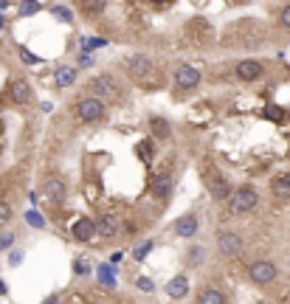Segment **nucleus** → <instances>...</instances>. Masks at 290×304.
<instances>
[{
	"label": "nucleus",
	"mask_w": 290,
	"mask_h": 304,
	"mask_svg": "<svg viewBox=\"0 0 290 304\" xmlns=\"http://www.w3.org/2000/svg\"><path fill=\"white\" fill-rule=\"evenodd\" d=\"M127 70H130V76L135 79V82L147 85V90H158V87L164 85V79H161V73L155 70L150 57H141V54L130 57V60H127Z\"/></svg>",
	"instance_id": "f257e3e1"
},
{
	"label": "nucleus",
	"mask_w": 290,
	"mask_h": 304,
	"mask_svg": "<svg viewBox=\"0 0 290 304\" xmlns=\"http://www.w3.org/2000/svg\"><path fill=\"white\" fill-rule=\"evenodd\" d=\"M256 203H259V194H256V189L248 186V183L245 186H237L229 197V206H231L234 214H248V211H254Z\"/></svg>",
	"instance_id": "f03ea898"
},
{
	"label": "nucleus",
	"mask_w": 290,
	"mask_h": 304,
	"mask_svg": "<svg viewBox=\"0 0 290 304\" xmlns=\"http://www.w3.org/2000/svg\"><path fill=\"white\" fill-rule=\"evenodd\" d=\"M90 87H93V93H96L99 102H105V99H118V82H116V76H110V73L93 76L90 79Z\"/></svg>",
	"instance_id": "7ed1b4c3"
},
{
	"label": "nucleus",
	"mask_w": 290,
	"mask_h": 304,
	"mask_svg": "<svg viewBox=\"0 0 290 304\" xmlns=\"http://www.w3.org/2000/svg\"><path fill=\"white\" fill-rule=\"evenodd\" d=\"M76 116H79V122H88V124L102 122L105 119V102H99L96 96H88L76 105Z\"/></svg>",
	"instance_id": "20e7f679"
},
{
	"label": "nucleus",
	"mask_w": 290,
	"mask_h": 304,
	"mask_svg": "<svg viewBox=\"0 0 290 304\" xmlns=\"http://www.w3.org/2000/svg\"><path fill=\"white\" fill-rule=\"evenodd\" d=\"M206 186H209V194L214 200H229L231 197L229 181H226V178H223L214 166H209V169H206Z\"/></svg>",
	"instance_id": "39448f33"
},
{
	"label": "nucleus",
	"mask_w": 290,
	"mask_h": 304,
	"mask_svg": "<svg viewBox=\"0 0 290 304\" xmlns=\"http://www.w3.org/2000/svg\"><path fill=\"white\" fill-rule=\"evenodd\" d=\"M217 251H220L223 256H229V259L239 256V253H242V237L234 234V231H220V234H217Z\"/></svg>",
	"instance_id": "423d86ee"
},
{
	"label": "nucleus",
	"mask_w": 290,
	"mask_h": 304,
	"mask_svg": "<svg viewBox=\"0 0 290 304\" xmlns=\"http://www.w3.org/2000/svg\"><path fill=\"white\" fill-rule=\"evenodd\" d=\"M248 276H251V282H256V285H271L273 279H276V265L268 262V259L251 262V265H248Z\"/></svg>",
	"instance_id": "0eeeda50"
},
{
	"label": "nucleus",
	"mask_w": 290,
	"mask_h": 304,
	"mask_svg": "<svg viewBox=\"0 0 290 304\" xmlns=\"http://www.w3.org/2000/svg\"><path fill=\"white\" fill-rule=\"evenodd\" d=\"M175 85L180 90H194V87L200 85V70L192 68V65H180L175 70Z\"/></svg>",
	"instance_id": "6e6552de"
},
{
	"label": "nucleus",
	"mask_w": 290,
	"mask_h": 304,
	"mask_svg": "<svg viewBox=\"0 0 290 304\" xmlns=\"http://www.w3.org/2000/svg\"><path fill=\"white\" fill-rule=\"evenodd\" d=\"M45 197L51 200V203H57V206L65 203V197H68V186H65V181L57 178V175L48 178V181H45Z\"/></svg>",
	"instance_id": "1a4fd4ad"
},
{
	"label": "nucleus",
	"mask_w": 290,
	"mask_h": 304,
	"mask_svg": "<svg viewBox=\"0 0 290 304\" xmlns=\"http://www.w3.org/2000/svg\"><path fill=\"white\" fill-rule=\"evenodd\" d=\"M70 234L76 237L79 243H88V240H93L96 237V223L88 217H79L76 223H70Z\"/></svg>",
	"instance_id": "9d476101"
},
{
	"label": "nucleus",
	"mask_w": 290,
	"mask_h": 304,
	"mask_svg": "<svg viewBox=\"0 0 290 304\" xmlns=\"http://www.w3.org/2000/svg\"><path fill=\"white\" fill-rule=\"evenodd\" d=\"M237 76L242 79V82H254V79L262 76V62L259 60H242L237 65Z\"/></svg>",
	"instance_id": "9b49d317"
},
{
	"label": "nucleus",
	"mask_w": 290,
	"mask_h": 304,
	"mask_svg": "<svg viewBox=\"0 0 290 304\" xmlns=\"http://www.w3.org/2000/svg\"><path fill=\"white\" fill-rule=\"evenodd\" d=\"M150 191H152V197H158V200H167V197H169V191H172V175H169V172H161V175H155V178H152V186H150Z\"/></svg>",
	"instance_id": "f8f14e48"
},
{
	"label": "nucleus",
	"mask_w": 290,
	"mask_h": 304,
	"mask_svg": "<svg viewBox=\"0 0 290 304\" xmlns=\"http://www.w3.org/2000/svg\"><path fill=\"white\" fill-rule=\"evenodd\" d=\"M118 228H121V223H118V217H113V214H105V217L96 220V234L105 237V240H113V237L118 234Z\"/></svg>",
	"instance_id": "ddd939ff"
},
{
	"label": "nucleus",
	"mask_w": 290,
	"mask_h": 304,
	"mask_svg": "<svg viewBox=\"0 0 290 304\" xmlns=\"http://www.w3.org/2000/svg\"><path fill=\"white\" fill-rule=\"evenodd\" d=\"M9 99L14 102V105H28V102H31V87H28V82L14 79V82L9 85Z\"/></svg>",
	"instance_id": "4468645a"
},
{
	"label": "nucleus",
	"mask_w": 290,
	"mask_h": 304,
	"mask_svg": "<svg viewBox=\"0 0 290 304\" xmlns=\"http://www.w3.org/2000/svg\"><path fill=\"white\" fill-rule=\"evenodd\" d=\"M209 34H211V28L206 26V23H203L200 17H194L192 23L186 26V37H192V40H194V45H200L203 40H209Z\"/></svg>",
	"instance_id": "2eb2a0df"
},
{
	"label": "nucleus",
	"mask_w": 290,
	"mask_h": 304,
	"mask_svg": "<svg viewBox=\"0 0 290 304\" xmlns=\"http://www.w3.org/2000/svg\"><path fill=\"white\" fill-rule=\"evenodd\" d=\"M271 191H273V197H279V200H290V172L276 175V178L271 181Z\"/></svg>",
	"instance_id": "dca6fc26"
},
{
	"label": "nucleus",
	"mask_w": 290,
	"mask_h": 304,
	"mask_svg": "<svg viewBox=\"0 0 290 304\" xmlns=\"http://www.w3.org/2000/svg\"><path fill=\"white\" fill-rule=\"evenodd\" d=\"M150 130H152V135L161 138V141H169V135H172L169 122H167V119H161V116H152V119H150Z\"/></svg>",
	"instance_id": "f3484780"
},
{
	"label": "nucleus",
	"mask_w": 290,
	"mask_h": 304,
	"mask_svg": "<svg viewBox=\"0 0 290 304\" xmlns=\"http://www.w3.org/2000/svg\"><path fill=\"white\" fill-rule=\"evenodd\" d=\"M186 290H189V279H186L183 273H180V276H175L167 285V296H169V299H183Z\"/></svg>",
	"instance_id": "a211bd4d"
},
{
	"label": "nucleus",
	"mask_w": 290,
	"mask_h": 304,
	"mask_svg": "<svg viewBox=\"0 0 290 304\" xmlns=\"http://www.w3.org/2000/svg\"><path fill=\"white\" fill-rule=\"evenodd\" d=\"M197 304H226V296L217 290V287H206L197 296Z\"/></svg>",
	"instance_id": "6ab92c4d"
},
{
	"label": "nucleus",
	"mask_w": 290,
	"mask_h": 304,
	"mask_svg": "<svg viewBox=\"0 0 290 304\" xmlns=\"http://www.w3.org/2000/svg\"><path fill=\"white\" fill-rule=\"evenodd\" d=\"M197 231V217L194 214H186V217L177 220V234L180 237H192Z\"/></svg>",
	"instance_id": "aec40b11"
},
{
	"label": "nucleus",
	"mask_w": 290,
	"mask_h": 304,
	"mask_svg": "<svg viewBox=\"0 0 290 304\" xmlns=\"http://www.w3.org/2000/svg\"><path fill=\"white\" fill-rule=\"evenodd\" d=\"M73 79H76V70L70 68V65H59V68H57V85L59 87H70Z\"/></svg>",
	"instance_id": "412c9836"
},
{
	"label": "nucleus",
	"mask_w": 290,
	"mask_h": 304,
	"mask_svg": "<svg viewBox=\"0 0 290 304\" xmlns=\"http://www.w3.org/2000/svg\"><path fill=\"white\" fill-rule=\"evenodd\" d=\"M135 152H138V158L144 161V164H152V161H155V147H152V141H141L138 147H135Z\"/></svg>",
	"instance_id": "4be33fe9"
},
{
	"label": "nucleus",
	"mask_w": 290,
	"mask_h": 304,
	"mask_svg": "<svg viewBox=\"0 0 290 304\" xmlns=\"http://www.w3.org/2000/svg\"><path fill=\"white\" fill-rule=\"evenodd\" d=\"M105 45H107L105 37H88V40H85V48H88V51L90 48H105Z\"/></svg>",
	"instance_id": "5701e85b"
},
{
	"label": "nucleus",
	"mask_w": 290,
	"mask_h": 304,
	"mask_svg": "<svg viewBox=\"0 0 290 304\" xmlns=\"http://www.w3.org/2000/svg\"><path fill=\"white\" fill-rule=\"evenodd\" d=\"M51 11H54V14H59V17L65 20V23H70V20H73V14H70V11L65 9V6H51Z\"/></svg>",
	"instance_id": "b1692460"
},
{
	"label": "nucleus",
	"mask_w": 290,
	"mask_h": 304,
	"mask_svg": "<svg viewBox=\"0 0 290 304\" xmlns=\"http://www.w3.org/2000/svg\"><path fill=\"white\" fill-rule=\"evenodd\" d=\"M102 9H105V3H82V11H88V14H99Z\"/></svg>",
	"instance_id": "393cba45"
},
{
	"label": "nucleus",
	"mask_w": 290,
	"mask_h": 304,
	"mask_svg": "<svg viewBox=\"0 0 290 304\" xmlns=\"http://www.w3.org/2000/svg\"><path fill=\"white\" fill-rule=\"evenodd\" d=\"M9 217H11V206L9 203H0V226L9 223Z\"/></svg>",
	"instance_id": "a878e982"
},
{
	"label": "nucleus",
	"mask_w": 290,
	"mask_h": 304,
	"mask_svg": "<svg viewBox=\"0 0 290 304\" xmlns=\"http://www.w3.org/2000/svg\"><path fill=\"white\" fill-rule=\"evenodd\" d=\"M279 23H282V26H285V28H290V3H288V6H285V9H282V14H279Z\"/></svg>",
	"instance_id": "bb28decb"
},
{
	"label": "nucleus",
	"mask_w": 290,
	"mask_h": 304,
	"mask_svg": "<svg viewBox=\"0 0 290 304\" xmlns=\"http://www.w3.org/2000/svg\"><path fill=\"white\" fill-rule=\"evenodd\" d=\"M150 251H152V243H144V248H135V256H138V259H144Z\"/></svg>",
	"instance_id": "cd10ccee"
},
{
	"label": "nucleus",
	"mask_w": 290,
	"mask_h": 304,
	"mask_svg": "<svg viewBox=\"0 0 290 304\" xmlns=\"http://www.w3.org/2000/svg\"><path fill=\"white\" fill-rule=\"evenodd\" d=\"M200 259H203V251H200V248H192V253H189V262H192V265H197Z\"/></svg>",
	"instance_id": "c85d7f7f"
},
{
	"label": "nucleus",
	"mask_w": 290,
	"mask_h": 304,
	"mask_svg": "<svg viewBox=\"0 0 290 304\" xmlns=\"http://www.w3.org/2000/svg\"><path fill=\"white\" fill-rule=\"evenodd\" d=\"M11 240H14L11 234H0V251H6V248L11 245Z\"/></svg>",
	"instance_id": "c756f323"
},
{
	"label": "nucleus",
	"mask_w": 290,
	"mask_h": 304,
	"mask_svg": "<svg viewBox=\"0 0 290 304\" xmlns=\"http://www.w3.org/2000/svg\"><path fill=\"white\" fill-rule=\"evenodd\" d=\"M37 9H40L37 3H23V6H20V11H23V14H34Z\"/></svg>",
	"instance_id": "7c9ffc66"
},
{
	"label": "nucleus",
	"mask_w": 290,
	"mask_h": 304,
	"mask_svg": "<svg viewBox=\"0 0 290 304\" xmlns=\"http://www.w3.org/2000/svg\"><path fill=\"white\" fill-rule=\"evenodd\" d=\"M20 57H23V60H26V62H40V57H34V54H28L26 48L20 51Z\"/></svg>",
	"instance_id": "2f4dec72"
},
{
	"label": "nucleus",
	"mask_w": 290,
	"mask_h": 304,
	"mask_svg": "<svg viewBox=\"0 0 290 304\" xmlns=\"http://www.w3.org/2000/svg\"><path fill=\"white\" fill-rule=\"evenodd\" d=\"M138 287H141V290H147V293H150V290H152V282H150V279H138Z\"/></svg>",
	"instance_id": "473e14b6"
},
{
	"label": "nucleus",
	"mask_w": 290,
	"mask_h": 304,
	"mask_svg": "<svg viewBox=\"0 0 290 304\" xmlns=\"http://www.w3.org/2000/svg\"><path fill=\"white\" fill-rule=\"evenodd\" d=\"M268 110H271V113H268V116H271V119H282V113H279V107H268Z\"/></svg>",
	"instance_id": "72a5a7b5"
},
{
	"label": "nucleus",
	"mask_w": 290,
	"mask_h": 304,
	"mask_svg": "<svg viewBox=\"0 0 290 304\" xmlns=\"http://www.w3.org/2000/svg\"><path fill=\"white\" fill-rule=\"evenodd\" d=\"M0 293H6V285H3V282H0Z\"/></svg>",
	"instance_id": "f704fd0d"
},
{
	"label": "nucleus",
	"mask_w": 290,
	"mask_h": 304,
	"mask_svg": "<svg viewBox=\"0 0 290 304\" xmlns=\"http://www.w3.org/2000/svg\"><path fill=\"white\" fill-rule=\"evenodd\" d=\"M0 26H3V20H0Z\"/></svg>",
	"instance_id": "c9c22d12"
}]
</instances>
